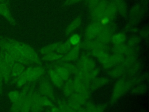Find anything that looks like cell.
Returning a JSON list of instances; mask_svg holds the SVG:
<instances>
[{"instance_id": "obj_1", "label": "cell", "mask_w": 149, "mask_h": 112, "mask_svg": "<svg viewBox=\"0 0 149 112\" xmlns=\"http://www.w3.org/2000/svg\"><path fill=\"white\" fill-rule=\"evenodd\" d=\"M0 48L21 57L30 64L39 61L37 53L30 46L13 39L0 38Z\"/></svg>"}, {"instance_id": "obj_2", "label": "cell", "mask_w": 149, "mask_h": 112, "mask_svg": "<svg viewBox=\"0 0 149 112\" xmlns=\"http://www.w3.org/2000/svg\"><path fill=\"white\" fill-rule=\"evenodd\" d=\"M44 69L40 66L30 67L24 70L21 75L15 81L17 87H21L27 82L35 80L42 74Z\"/></svg>"}, {"instance_id": "obj_3", "label": "cell", "mask_w": 149, "mask_h": 112, "mask_svg": "<svg viewBox=\"0 0 149 112\" xmlns=\"http://www.w3.org/2000/svg\"><path fill=\"white\" fill-rule=\"evenodd\" d=\"M10 71L11 68L6 63L1 51H0V72L2 75V80L5 83H8L11 80Z\"/></svg>"}, {"instance_id": "obj_4", "label": "cell", "mask_w": 149, "mask_h": 112, "mask_svg": "<svg viewBox=\"0 0 149 112\" xmlns=\"http://www.w3.org/2000/svg\"><path fill=\"white\" fill-rule=\"evenodd\" d=\"M129 88V85L127 82H124L123 80L117 82L112 92L111 100L112 102H114L116 99L119 98L127 91Z\"/></svg>"}, {"instance_id": "obj_5", "label": "cell", "mask_w": 149, "mask_h": 112, "mask_svg": "<svg viewBox=\"0 0 149 112\" xmlns=\"http://www.w3.org/2000/svg\"><path fill=\"white\" fill-rule=\"evenodd\" d=\"M108 3L105 0L99 1L97 5L91 10L92 18L95 22H100L101 19Z\"/></svg>"}, {"instance_id": "obj_6", "label": "cell", "mask_w": 149, "mask_h": 112, "mask_svg": "<svg viewBox=\"0 0 149 112\" xmlns=\"http://www.w3.org/2000/svg\"><path fill=\"white\" fill-rule=\"evenodd\" d=\"M104 27V25L99 23V22H95L90 24L87 27L86 31L87 37L88 38H92L98 37L99 34L102 30Z\"/></svg>"}, {"instance_id": "obj_7", "label": "cell", "mask_w": 149, "mask_h": 112, "mask_svg": "<svg viewBox=\"0 0 149 112\" xmlns=\"http://www.w3.org/2000/svg\"><path fill=\"white\" fill-rule=\"evenodd\" d=\"M29 92V89L27 86H24L22 90L20 92V95L18 100L13 103V104L11 107L10 112H20V111L24 100Z\"/></svg>"}, {"instance_id": "obj_8", "label": "cell", "mask_w": 149, "mask_h": 112, "mask_svg": "<svg viewBox=\"0 0 149 112\" xmlns=\"http://www.w3.org/2000/svg\"><path fill=\"white\" fill-rule=\"evenodd\" d=\"M116 10L112 3H108V5L105 8L103 16L100 20L101 23L103 25L107 23L108 22L111 20L115 16Z\"/></svg>"}, {"instance_id": "obj_9", "label": "cell", "mask_w": 149, "mask_h": 112, "mask_svg": "<svg viewBox=\"0 0 149 112\" xmlns=\"http://www.w3.org/2000/svg\"><path fill=\"white\" fill-rule=\"evenodd\" d=\"M41 95L37 93H32L31 100V112H40L44 107L41 102Z\"/></svg>"}, {"instance_id": "obj_10", "label": "cell", "mask_w": 149, "mask_h": 112, "mask_svg": "<svg viewBox=\"0 0 149 112\" xmlns=\"http://www.w3.org/2000/svg\"><path fill=\"white\" fill-rule=\"evenodd\" d=\"M89 92L88 90H86L83 92L76 93L75 94H73L71 96L70 100L73 101L80 106H82L87 102Z\"/></svg>"}, {"instance_id": "obj_11", "label": "cell", "mask_w": 149, "mask_h": 112, "mask_svg": "<svg viewBox=\"0 0 149 112\" xmlns=\"http://www.w3.org/2000/svg\"><path fill=\"white\" fill-rule=\"evenodd\" d=\"M79 71L88 72L94 69V63L93 60L89 58L84 57L81 59L79 64Z\"/></svg>"}, {"instance_id": "obj_12", "label": "cell", "mask_w": 149, "mask_h": 112, "mask_svg": "<svg viewBox=\"0 0 149 112\" xmlns=\"http://www.w3.org/2000/svg\"><path fill=\"white\" fill-rule=\"evenodd\" d=\"M0 15L4 16L12 25H15L16 24L15 19L11 15L8 4L0 3Z\"/></svg>"}, {"instance_id": "obj_13", "label": "cell", "mask_w": 149, "mask_h": 112, "mask_svg": "<svg viewBox=\"0 0 149 112\" xmlns=\"http://www.w3.org/2000/svg\"><path fill=\"white\" fill-rule=\"evenodd\" d=\"M24 70L25 67L23 64L20 63H15L11 68V79H12L15 82V81L21 75Z\"/></svg>"}, {"instance_id": "obj_14", "label": "cell", "mask_w": 149, "mask_h": 112, "mask_svg": "<svg viewBox=\"0 0 149 112\" xmlns=\"http://www.w3.org/2000/svg\"><path fill=\"white\" fill-rule=\"evenodd\" d=\"M40 91L41 93L47 97L54 98V90L52 86L47 82H44L40 86Z\"/></svg>"}, {"instance_id": "obj_15", "label": "cell", "mask_w": 149, "mask_h": 112, "mask_svg": "<svg viewBox=\"0 0 149 112\" xmlns=\"http://www.w3.org/2000/svg\"><path fill=\"white\" fill-rule=\"evenodd\" d=\"M112 4L122 15L126 14V6L123 0H112Z\"/></svg>"}, {"instance_id": "obj_16", "label": "cell", "mask_w": 149, "mask_h": 112, "mask_svg": "<svg viewBox=\"0 0 149 112\" xmlns=\"http://www.w3.org/2000/svg\"><path fill=\"white\" fill-rule=\"evenodd\" d=\"M32 92H29L23 103L20 112H30L31 108V100Z\"/></svg>"}, {"instance_id": "obj_17", "label": "cell", "mask_w": 149, "mask_h": 112, "mask_svg": "<svg viewBox=\"0 0 149 112\" xmlns=\"http://www.w3.org/2000/svg\"><path fill=\"white\" fill-rule=\"evenodd\" d=\"M49 76L52 82L57 86L61 87L62 86L63 80L61 78V77L56 74V72L54 69H50L49 71Z\"/></svg>"}, {"instance_id": "obj_18", "label": "cell", "mask_w": 149, "mask_h": 112, "mask_svg": "<svg viewBox=\"0 0 149 112\" xmlns=\"http://www.w3.org/2000/svg\"><path fill=\"white\" fill-rule=\"evenodd\" d=\"M74 92V82L71 80H68L63 88V92L65 95L66 96H70L73 94Z\"/></svg>"}, {"instance_id": "obj_19", "label": "cell", "mask_w": 149, "mask_h": 112, "mask_svg": "<svg viewBox=\"0 0 149 112\" xmlns=\"http://www.w3.org/2000/svg\"><path fill=\"white\" fill-rule=\"evenodd\" d=\"M54 71L63 80H66L68 79L69 72L63 66H56Z\"/></svg>"}, {"instance_id": "obj_20", "label": "cell", "mask_w": 149, "mask_h": 112, "mask_svg": "<svg viewBox=\"0 0 149 112\" xmlns=\"http://www.w3.org/2000/svg\"><path fill=\"white\" fill-rule=\"evenodd\" d=\"M79 44H77L74 48H73L72 50H71L65 56L64 59L66 61H70L72 60L75 59L79 54Z\"/></svg>"}, {"instance_id": "obj_21", "label": "cell", "mask_w": 149, "mask_h": 112, "mask_svg": "<svg viewBox=\"0 0 149 112\" xmlns=\"http://www.w3.org/2000/svg\"><path fill=\"white\" fill-rule=\"evenodd\" d=\"M84 110L86 112H103V108L92 103H88Z\"/></svg>"}, {"instance_id": "obj_22", "label": "cell", "mask_w": 149, "mask_h": 112, "mask_svg": "<svg viewBox=\"0 0 149 112\" xmlns=\"http://www.w3.org/2000/svg\"><path fill=\"white\" fill-rule=\"evenodd\" d=\"M111 40L116 45L122 44L125 40V36L121 33H117L112 36Z\"/></svg>"}, {"instance_id": "obj_23", "label": "cell", "mask_w": 149, "mask_h": 112, "mask_svg": "<svg viewBox=\"0 0 149 112\" xmlns=\"http://www.w3.org/2000/svg\"><path fill=\"white\" fill-rule=\"evenodd\" d=\"M81 23V19L80 18H77L75 19L67 27L66 32L67 34H69V33L72 32L74 30H75L80 24Z\"/></svg>"}, {"instance_id": "obj_24", "label": "cell", "mask_w": 149, "mask_h": 112, "mask_svg": "<svg viewBox=\"0 0 149 112\" xmlns=\"http://www.w3.org/2000/svg\"><path fill=\"white\" fill-rule=\"evenodd\" d=\"M59 43H56V44H51L48 46H46L45 47L43 48L41 50V52L44 54H47L49 53H51V52H54V51H56L58 46Z\"/></svg>"}, {"instance_id": "obj_25", "label": "cell", "mask_w": 149, "mask_h": 112, "mask_svg": "<svg viewBox=\"0 0 149 112\" xmlns=\"http://www.w3.org/2000/svg\"><path fill=\"white\" fill-rule=\"evenodd\" d=\"M107 82H108V79L106 78H100L98 79L95 80L92 85V87L94 89H97L99 87H101L102 86H103L104 85H105Z\"/></svg>"}, {"instance_id": "obj_26", "label": "cell", "mask_w": 149, "mask_h": 112, "mask_svg": "<svg viewBox=\"0 0 149 112\" xmlns=\"http://www.w3.org/2000/svg\"><path fill=\"white\" fill-rule=\"evenodd\" d=\"M61 55L58 54V53H55V52H51L46 54V55L44 57V59L45 60H48V61H54L56 60H58V58H61Z\"/></svg>"}, {"instance_id": "obj_27", "label": "cell", "mask_w": 149, "mask_h": 112, "mask_svg": "<svg viewBox=\"0 0 149 112\" xmlns=\"http://www.w3.org/2000/svg\"><path fill=\"white\" fill-rule=\"evenodd\" d=\"M20 92L15 90V91H12L9 92L8 96L9 99L13 103L18 100V99L20 97Z\"/></svg>"}, {"instance_id": "obj_28", "label": "cell", "mask_w": 149, "mask_h": 112, "mask_svg": "<svg viewBox=\"0 0 149 112\" xmlns=\"http://www.w3.org/2000/svg\"><path fill=\"white\" fill-rule=\"evenodd\" d=\"M80 36L77 34H74L70 36L69 42L71 45L77 46V44H79L80 42Z\"/></svg>"}, {"instance_id": "obj_29", "label": "cell", "mask_w": 149, "mask_h": 112, "mask_svg": "<svg viewBox=\"0 0 149 112\" xmlns=\"http://www.w3.org/2000/svg\"><path fill=\"white\" fill-rule=\"evenodd\" d=\"M141 9L140 6H134L131 10L130 12V15L132 18H136L137 16H139L141 13Z\"/></svg>"}, {"instance_id": "obj_30", "label": "cell", "mask_w": 149, "mask_h": 112, "mask_svg": "<svg viewBox=\"0 0 149 112\" xmlns=\"http://www.w3.org/2000/svg\"><path fill=\"white\" fill-rule=\"evenodd\" d=\"M147 90V88L145 86L140 85L138 86H136L132 90V93L133 94H141L143 93H145Z\"/></svg>"}, {"instance_id": "obj_31", "label": "cell", "mask_w": 149, "mask_h": 112, "mask_svg": "<svg viewBox=\"0 0 149 112\" xmlns=\"http://www.w3.org/2000/svg\"><path fill=\"white\" fill-rule=\"evenodd\" d=\"M63 67L65 68L69 72H77V70L76 69V68L72 64H64Z\"/></svg>"}, {"instance_id": "obj_32", "label": "cell", "mask_w": 149, "mask_h": 112, "mask_svg": "<svg viewBox=\"0 0 149 112\" xmlns=\"http://www.w3.org/2000/svg\"><path fill=\"white\" fill-rule=\"evenodd\" d=\"M123 72V69L122 67H117L115 69H114L112 73H111V75L112 76H119L120 74H122Z\"/></svg>"}, {"instance_id": "obj_33", "label": "cell", "mask_w": 149, "mask_h": 112, "mask_svg": "<svg viewBox=\"0 0 149 112\" xmlns=\"http://www.w3.org/2000/svg\"><path fill=\"white\" fill-rule=\"evenodd\" d=\"M90 8H91V10H92L99 2L100 0H88Z\"/></svg>"}, {"instance_id": "obj_34", "label": "cell", "mask_w": 149, "mask_h": 112, "mask_svg": "<svg viewBox=\"0 0 149 112\" xmlns=\"http://www.w3.org/2000/svg\"><path fill=\"white\" fill-rule=\"evenodd\" d=\"M47 112H60V111L58 107L52 106L51 108L49 110H48Z\"/></svg>"}, {"instance_id": "obj_35", "label": "cell", "mask_w": 149, "mask_h": 112, "mask_svg": "<svg viewBox=\"0 0 149 112\" xmlns=\"http://www.w3.org/2000/svg\"><path fill=\"white\" fill-rule=\"evenodd\" d=\"M2 83H3L2 77L1 73L0 72V93H1V92L2 91Z\"/></svg>"}, {"instance_id": "obj_36", "label": "cell", "mask_w": 149, "mask_h": 112, "mask_svg": "<svg viewBox=\"0 0 149 112\" xmlns=\"http://www.w3.org/2000/svg\"><path fill=\"white\" fill-rule=\"evenodd\" d=\"M81 0H66V4H73V3H74V2H77L78 1H80Z\"/></svg>"}, {"instance_id": "obj_37", "label": "cell", "mask_w": 149, "mask_h": 112, "mask_svg": "<svg viewBox=\"0 0 149 112\" xmlns=\"http://www.w3.org/2000/svg\"><path fill=\"white\" fill-rule=\"evenodd\" d=\"M0 3L8 4V0H0Z\"/></svg>"}]
</instances>
